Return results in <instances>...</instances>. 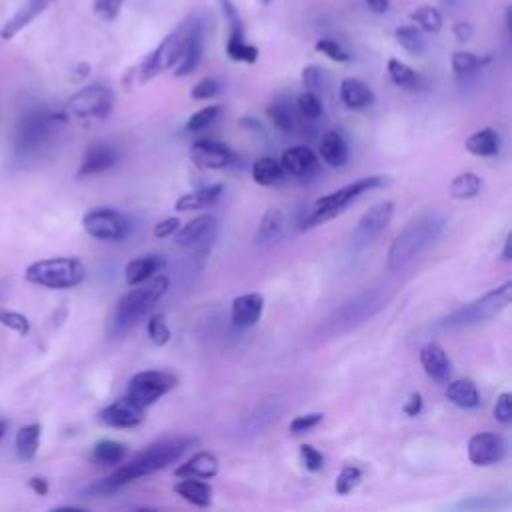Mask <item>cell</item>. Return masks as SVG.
Instances as JSON below:
<instances>
[{
  "instance_id": "ac0fdd59",
  "label": "cell",
  "mask_w": 512,
  "mask_h": 512,
  "mask_svg": "<svg viewBox=\"0 0 512 512\" xmlns=\"http://www.w3.org/2000/svg\"><path fill=\"white\" fill-rule=\"evenodd\" d=\"M218 232V220L212 214H204L198 218H192L182 228H178L174 234V244L182 248H194L204 242L214 240Z\"/></svg>"
},
{
  "instance_id": "f35d334b",
  "label": "cell",
  "mask_w": 512,
  "mask_h": 512,
  "mask_svg": "<svg viewBox=\"0 0 512 512\" xmlns=\"http://www.w3.org/2000/svg\"><path fill=\"white\" fill-rule=\"evenodd\" d=\"M268 116L274 124V128H278L280 132H292L294 128V114L290 110V104H286L284 100H278L274 104L268 106Z\"/></svg>"
},
{
  "instance_id": "ffe728a7",
  "label": "cell",
  "mask_w": 512,
  "mask_h": 512,
  "mask_svg": "<svg viewBox=\"0 0 512 512\" xmlns=\"http://www.w3.org/2000/svg\"><path fill=\"white\" fill-rule=\"evenodd\" d=\"M264 310V296L260 292H248L240 294L232 300L230 308V318L236 328H252Z\"/></svg>"
},
{
  "instance_id": "9f6ffc18",
  "label": "cell",
  "mask_w": 512,
  "mask_h": 512,
  "mask_svg": "<svg viewBox=\"0 0 512 512\" xmlns=\"http://www.w3.org/2000/svg\"><path fill=\"white\" fill-rule=\"evenodd\" d=\"M178 228H180L178 218H164L154 226V236L156 238H166V236H172Z\"/></svg>"
},
{
  "instance_id": "74e56055",
  "label": "cell",
  "mask_w": 512,
  "mask_h": 512,
  "mask_svg": "<svg viewBox=\"0 0 512 512\" xmlns=\"http://www.w3.org/2000/svg\"><path fill=\"white\" fill-rule=\"evenodd\" d=\"M218 8L228 24V42H244L246 40V32H244V22L240 18L238 8L234 6L232 0H216Z\"/></svg>"
},
{
  "instance_id": "d6a6232c",
  "label": "cell",
  "mask_w": 512,
  "mask_h": 512,
  "mask_svg": "<svg viewBox=\"0 0 512 512\" xmlns=\"http://www.w3.org/2000/svg\"><path fill=\"white\" fill-rule=\"evenodd\" d=\"M284 230V214L282 210L278 208H268L258 224V230H256V236L254 240L258 244H268V242H274Z\"/></svg>"
},
{
  "instance_id": "6f0895ef",
  "label": "cell",
  "mask_w": 512,
  "mask_h": 512,
  "mask_svg": "<svg viewBox=\"0 0 512 512\" xmlns=\"http://www.w3.org/2000/svg\"><path fill=\"white\" fill-rule=\"evenodd\" d=\"M402 410H404V414H408V416H418V414L422 412V394H420V392H412V394L408 396V400L404 402Z\"/></svg>"
},
{
  "instance_id": "8d00e7d4",
  "label": "cell",
  "mask_w": 512,
  "mask_h": 512,
  "mask_svg": "<svg viewBox=\"0 0 512 512\" xmlns=\"http://www.w3.org/2000/svg\"><path fill=\"white\" fill-rule=\"evenodd\" d=\"M394 38L412 56H422L426 52V40L418 26H400L394 32Z\"/></svg>"
},
{
  "instance_id": "f546056e",
  "label": "cell",
  "mask_w": 512,
  "mask_h": 512,
  "mask_svg": "<svg viewBox=\"0 0 512 512\" xmlns=\"http://www.w3.org/2000/svg\"><path fill=\"white\" fill-rule=\"evenodd\" d=\"M174 492L178 496H182L186 502H190V504H194L198 508H206L212 502V488L206 482L196 480L192 476L182 478L180 482H176L174 484Z\"/></svg>"
},
{
  "instance_id": "60d3db41",
  "label": "cell",
  "mask_w": 512,
  "mask_h": 512,
  "mask_svg": "<svg viewBox=\"0 0 512 512\" xmlns=\"http://www.w3.org/2000/svg\"><path fill=\"white\" fill-rule=\"evenodd\" d=\"M220 110H222V106H220V104H212V106H204V108H200L198 112H194V114L186 120L184 130H186V132H198V130L208 128V126L218 118Z\"/></svg>"
},
{
  "instance_id": "94428289",
  "label": "cell",
  "mask_w": 512,
  "mask_h": 512,
  "mask_svg": "<svg viewBox=\"0 0 512 512\" xmlns=\"http://www.w3.org/2000/svg\"><path fill=\"white\" fill-rule=\"evenodd\" d=\"M30 486L36 494H46L48 492V482L44 478H32L30 480Z\"/></svg>"
},
{
  "instance_id": "1f68e13d",
  "label": "cell",
  "mask_w": 512,
  "mask_h": 512,
  "mask_svg": "<svg viewBox=\"0 0 512 512\" xmlns=\"http://www.w3.org/2000/svg\"><path fill=\"white\" fill-rule=\"evenodd\" d=\"M286 178L284 168L272 156H262L252 164V180L260 186H276Z\"/></svg>"
},
{
  "instance_id": "52a82bcc",
  "label": "cell",
  "mask_w": 512,
  "mask_h": 512,
  "mask_svg": "<svg viewBox=\"0 0 512 512\" xmlns=\"http://www.w3.org/2000/svg\"><path fill=\"white\" fill-rule=\"evenodd\" d=\"M86 276V268L78 258L72 256H56L32 262L24 278L32 284L52 288V290H68L78 286Z\"/></svg>"
},
{
  "instance_id": "7c38bea8",
  "label": "cell",
  "mask_w": 512,
  "mask_h": 512,
  "mask_svg": "<svg viewBox=\"0 0 512 512\" xmlns=\"http://www.w3.org/2000/svg\"><path fill=\"white\" fill-rule=\"evenodd\" d=\"M394 216V202L392 200H382L378 204H374L372 208H368L362 218L358 220L356 228L352 230V246L354 248H362L366 244H370L380 232L386 230V226L390 224Z\"/></svg>"
},
{
  "instance_id": "4316f807",
  "label": "cell",
  "mask_w": 512,
  "mask_h": 512,
  "mask_svg": "<svg viewBox=\"0 0 512 512\" xmlns=\"http://www.w3.org/2000/svg\"><path fill=\"white\" fill-rule=\"evenodd\" d=\"M386 70H388L390 80H392L396 86L404 88V90L420 92V90L426 88V78H424L420 72H416L412 66L404 64V62L398 60V58H390L388 64H386Z\"/></svg>"
},
{
  "instance_id": "484cf974",
  "label": "cell",
  "mask_w": 512,
  "mask_h": 512,
  "mask_svg": "<svg viewBox=\"0 0 512 512\" xmlns=\"http://www.w3.org/2000/svg\"><path fill=\"white\" fill-rule=\"evenodd\" d=\"M340 100L350 110H364L372 106L374 92L368 84L358 78H344L340 82Z\"/></svg>"
},
{
  "instance_id": "f6af8a7d",
  "label": "cell",
  "mask_w": 512,
  "mask_h": 512,
  "mask_svg": "<svg viewBox=\"0 0 512 512\" xmlns=\"http://www.w3.org/2000/svg\"><path fill=\"white\" fill-rule=\"evenodd\" d=\"M146 332H148V338L152 340V344H156V346L168 344L170 328L166 324V316L164 314H152L146 322Z\"/></svg>"
},
{
  "instance_id": "7dc6e473",
  "label": "cell",
  "mask_w": 512,
  "mask_h": 512,
  "mask_svg": "<svg viewBox=\"0 0 512 512\" xmlns=\"http://www.w3.org/2000/svg\"><path fill=\"white\" fill-rule=\"evenodd\" d=\"M226 54L230 60L236 62H246V64H254L258 60V48L244 42H226Z\"/></svg>"
},
{
  "instance_id": "816d5d0a",
  "label": "cell",
  "mask_w": 512,
  "mask_h": 512,
  "mask_svg": "<svg viewBox=\"0 0 512 512\" xmlns=\"http://www.w3.org/2000/svg\"><path fill=\"white\" fill-rule=\"evenodd\" d=\"M300 458H302L304 468L310 470V472H320L324 468V456L312 444H302L300 446Z\"/></svg>"
},
{
  "instance_id": "6da1fadb",
  "label": "cell",
  "mask_w": 512,
  "mask_h": 512,
  "mask_svg": "<svg viewBox=\"0 0 512 512\" xmlns=\"http://www.w3.org/2000/svg\"><path fill=\"white\" fill-rule=\"evenodd\" d=\"M198 444L196 436H172V438H162L154 444H150L148 448H144L142 452L134 454L128 462H124L122 466H118L112 474H108L106 478L90 484L86 488L88 494L94 496H102V494H112L120 488H124L126 484L154 474L158 470L168 468L170 464L178 462L192 446Z\"/></svg>"
},
{
  "instance_id": "b9f144b4",
  "label": "cell",
  "mask_w": 512,
  "mask_h": 512,
  "mask_svg": "<svg viewBox=\"0 0 512 512\" xmlns=\"http://www.w3.org/2000/svg\"><path fill=\"white\" fill-rule=\"evenodd\" d=\"M360 482H362V470H360L358 466H354V464H346V466H342L340 474L336 476L334 490H336V494L346 496V494H350Z\"/></svg>"
},
{
  "instance_id": "f907efd6",
  "label": "cell",
  "mask_w": 512,
  "mask_h": 512,
  "mask_svg": "<svg viewBox=\"0 0 512 512\" xmlns=\"http://www.w3.org/2000/svg\"><path fill=\"white\" fill-rule=\"evenodd\" d=\"M122 4H124V0H94V2H92V10H94V14H96L100 20L112 22V20H116V16L120 14Z\"/></svg>"
},
{
  "instance_id": "4fadbf2b",
  "label": "cell",
  "mask_w": 512,
  "mask_h": 512,
  "mask_svg": "<svg viewBox=\"0 0 512 512\" xmlns=\"http://www.w3.org/2000/svg\"><path fill=\"white\" fill-rule=\"evenodd\" d=\"M506 456V440L496 432H478L468 440V460L474 466H492Z\"/></svg>"
},
{
  "instance_id": "6125c7cd",
  "label": "cell",
  "mask_w": 512,
  "mask_h": 512,
  "mask_svg": "<svg viewBox=\"0 0 512 512\" xmlns=\"http://www.w3.org/2000/svg\"><path fill=\"white\" fill-rule=\"evenodd\" d=\"M504 262L510 260V234L504 238V248H502V256H500Z\"/></svg>"
},
{
  "instance_id": "bcb514c9",
  "label": "cell",
  "mask_w": 512,
  "mask_h": 512,
  "mask_svg": "<svg viewBox=\"0 0 512 512\" xmlns=\"http://www.w3.org/2000/svg\"><path fill=\"white\" fill-rule=\"evenodd\" d=\"M316 50L322 52L324 56H328L330 60L340 62V64H346V62L352 60V54H350L338 40H334V38H320V40L316 42Z\"/></svg>"
},
{
  "instance_id": "83f0119b",
  "label": "cell",
  "mask_w": 512,
  "mask_h": 512,
  "mask_svg": "<svg viewBox=\"0 0 512 512\" xmlns=\"http://www.w3.org/2000/svg\"><path fill=\"white\" fill-rule=\"evenodd\" d=\"M218 474V460L212 452H196L190 460H186L184 464H180L176 468V476L178 478H212Z\"/></svg>"
},
{
  "instance_id": "7402d4cb",
  "label": "cell",
  "mask_w": 512,
  "mask_h": 512,
  "mask_svg": "<svg viewBox=\"0 0 512 512\" xmlns=\"http://www.w3.org/2000/svg\"><path fill=\"white\" fill-rule=\"evenodd\" d=\"M420 364L432 380H436L440 384L448 382L452 368H450V360L440 344H436V342L424 344L420 348Z\"/></svg>"
},
{
  "instance_id": "d590c367",
  "label": "cell",
  "mask_w": 512,
  "mask_h": 512,
  "mask_svg": "<svg viewBox=\"0 0 512 512\" xmlns=\"http://www.w3.org/2000/svg\"><path fill=\"white\" fill-rule=\"evenodd\" d=\"M126 452L128 448L118 440H100L92 448V460L104 466H112V464L124 462Z\"/></svg>"
},
{
  "instance_id": "44dd1931",
  "label": "cell",
  "mask_w": 512,
  "mask_h": 512,
  "mask_svg": "<svg viewBox=\"0 0 512 512\" xmlns=\"http://www.w3.org/2000/svg\"><path fill=\"white\" fill-rule=\"evenodd\" d=\"M278 162L284 168L286 176L290 174L294 178H306V176L314 174L318 168V156L308 146L286 148Z\"/></svg>"
},
{
  "instance_id": "681fc988",
  "label": "cell",
  "mask_w": 512,
  "mask_h": 512,
  "mask_svg": "<svg viewBox=\"0 0 512 512\" xmlns=\"http://www.w3.org/2000/svg\"><path fill=\"white\" fill-rule=\"evenodd\" d=\"M324 414L322 412H310V414H300L296 418H292L288 430L290 434H304V432H310L312 428H316L320 422H322Z\"/></svg>"
},
{
  "instance_id": "11a10c76",
  "label": "cell",
  "mask_w": 512,
  "mask_h": 512,
  "mask_svg": "<svg viewBox=\"0 0 512 512\" xmlns=\"http://www.w3.org/2000/svg\"><path fill=\"white\" fill-rule=\"evenodd\" d=\"M494 418H496L500 424H510V422H512V394H510V392H502V394L496 398V404H494Z\"/></svg>"
},
{
  "instance_id": "f1b7e54d",
  "label": "cell",
  "mask_w": 512,
  "mask_h": 512,
  "mask_svg": "<svg viewBox=\"0 0 512 512\" xmlns=\"http://www.w3.org/2000/svg\"><path fill=\"white\" fill-rule=\"evenodd\" d=\"M320 158L328 164V166H334V168H340L348 162V144L346 140L342 138L340 132H326L320 140Z\"/></svg>"
},
{
  "instance_id": "3957f363",
  "label": "cell",
  "mask_w": 512,
  "mask_h": 512,
  "mask_svg": "<svg viewBox=\"0 0 512 512\" xmlns=\"http://www.w3.org/2000/svg\"><path fill=\"white\" fill-rule=\"evenodd\" d=\"M170 280L166 276H152L146 282L132 286L126 294H122L108 316V334L122 336L132 330L168 292Z\"/></svg>"
},
{
  "instance_id": "2e32d148",
  "label": "cell",
  "mask_w": 512,
  "mask_h": 512,
  "mask_svg": "<svg viewBox=\"0 0 512 512\" xmlns=\"http://www.w3.org/2000/svg\"><path fill=\"white\" fill-rule=\"evenodd\" d=\"M118 162V150L108 142H92L76 170V178H88L110 170Z\"/></svg>"
},
{
  "instance_id": "91938a15",
  "label": "cell",
  "mask_w": 512,
  "mask_h": 512,
  "mask_svg": "<svg viewBox=\"0 0 512 512\" xmlns=\"http://www.w3.org/2000/svg\"><path fill=\"white\" fill-rule=\"evenodd\" d=\"M364 4L374 12V14H386L390 8V0H364Z\"/></svg>"
},
{
  "instance_id": "5b68a950",
  "label": "cell",
  "mask_w": 512,
  "mask_h": 512,
  "mask_svg": "<svg viewBox=\"0 0 512 512\" xmlns=\"http://www.w3.org/2000/svg\"><path fill=\"white\" fill-rule=\"evenodd\" d=\"M388 180L386 176L382 174H372V176H366V178H360L356 182H350L330 194H324L320 196L312 206L310 210L304 214L302 218V224L300 228L302 230H308V228H314V226H320L332 218H336L338 214H342L346 210V206L354 200H358L362 194L374 190V188H380L384 186Z\"/></svg>"
},
{
  "instance_id": "db71d44e",
  "label": "cell",
  "mask_w": 512,
  "mask_h": 512,
  "mask_svg": "<svg viewBox=\"0 0 512 512\" xmlns=\"http://www.w3.org/2000/svg\"><path fill=\"white\" fill-rule=\"evenodd\" d=\"M324 78H326V74H324V70L318 68V66H306V68L302 70V84H304V88L310 90V92L322 90Z\"/></svg>"
},
{
  "instance_id": "836d02e7",
  "label": "cell",
  "mask_w": 512,
  "mask_h": 512,
  "mask_svg": "<svg viewBox=\"0 0 512 512\" xmlns=\"http://www.w3.org/2000/svg\"><path fill=\"white\" fill-rule=\"evenodd\" d=\"M40 432H42V428L36 422L34 424H26V426H22L18 430L14 444H16V452H18L20 460L28 462V460H32L36 456L38 446H40Z\"/></svg>"
},
{
  "instance_id": "9c48e42d",
  "label": "cell",
  "mask_w": 512,
  "mask_h": 512,
  "mask_svg": "<svg viewBox=\"0 0 512 512\" xmlns=\"http://www.w3.org/2000/svg\"><path fill=\"white\" fill-rule=\"evenodd\" d=\"M114 94L104 84H90L78 90L66 104V112L78 120H102L112 112Z\"/></svg>"
},
{
  "instance_id": "8992f818",
  "label": "cell",
  "mask_w": 512,
  "mask_h": 512,
  "mask_svg": "<svg viewBox=\"0 0 512 512\" xmlns=\"http://www.w3.org/2000/svg\"><path fill=\"white\" fill-rule=\"evenodd\" d=\"M510 298H512V282H504L502 286L492 288L484 296L450 312L446 318L440 320V326L442 328H466V326H476V324L488 322L510 304Z\"/></svg>"
},
{
  "instance_id": "03108f58",
  "label": "cell",
  "mask_w": 512,
  "mask_h": 512,
  "mask_svg": "<svg viewBox=\"0 0 512 512\" xmlns=\"http://www.w3.org/2000/svg\"><path fill=\"white\" fill-rule=\"evenodd\" d=\"M272 0H258V4H262V6H268Z\"/></svg>"
},
{
  "instance_id": "5bb4252c",
  "label": "cell",
  "mask_w": 512,
  "mask_h": 512,
  "mask_svg": "<svg viewBox=\"0 0 512 512\" xmlns=\"http://www.w3.org/2000/svg\"><path fill=\"white\" fill-rule=\"evenodd\" d=\"M190 160L202 170H222L234 162V152L224 142L202 138L192 144Z\"/></svg>"
},
{
  "instance_id": "30bf717a",
  "label": "cell",
  "mask_w": 512,
  "mask_h": 512,
  "mask_svg": "<svg viewBox=\"0 0 512 512\" xmlns=\"http://www.w3.org/2000/svg\"><path fill=\"white\" fill-rule=\"evenodd\" d=\"M178 378L168 370H144L130 378L126 396H130L142 408L152 406L172 388H176Z\"/></svg>"
},
{
  "instance_id": "4dcf8cb0",
  "label": "cell",
  "mask_w": 512,
  "mask_h": 512,
  "mask_svg": "<svg viewBox=\"0 0 512 512\" xmlns=\"http://www.w3.org/2000/svg\"><path fill=\"white\" fill-rule=\"evenodd\" d=\"M464 146L474 156H496L500 152V136L494 128H482L470 134Z\"/></svg>"
},
{
  "instance_id": "8fae6325",
  "label": "cell",
  "mask_w": 512,
  "mask_h": 512,
  "mask_svg": "<svg viewBox=\"0 0 512 512\" xmlns=\"http://www.w3.org/2000/svg\"><path fill=\"white\" fill-rule=\"evenodd\" d=\"M82 228L88 236L104 242H118L128 234V220L114 208H92L82 216Z\"/></svg>"
},
{
  "instance_id": "ba28073f",
  "label": "cell",
  "mask_w": 512,
  "mask_h": 512,
  "mask_svg": "<svg viewBox=\"0 0 512 512\" xmlns=\"http://www.w3.org/2000/svg\"><path fill=\"white\" fill-rule=\"evenodd\" d=\"M192 20L194 16H188L186 20H182L146 58L144 62L140 64L138 68V80L140 82H148L152 80L154 76L170 70L176 66V62L180 60L182 52H184V46H186V40L190 36V30H192Z\"/></svg>"
},
{
  "instance_id": "cb8c5ba5",
  "label": "cell",
  "mask_w": 512,
  "mask_h": 512,
  "mask_svg": "<svg viewBox=\"0 0 512 512\" xmlns=\"http://www.w3.org/2000/svg\"><path fill=\"white\" fill-rule=\"evenodd\" d=\"M166 266V260L158 254H146L130 260L124 268V280L128 286H136L140 282H146L156 272H160Z\"/></svg>"
},
{
  "instance_id": "680465c9",
  "label": "cell",
  "mask_w": 512,
  "mask_h": 512,
  "mask_svg": "<svg viewBox=\"0 0 512 512\" xmlns=\"http://www.w3.org/2000/svg\"><path fill=\"white\" fill-rule=\"evenodd\" d=\"M452 32H454V36H456L460 42H468V40L472 38V34H474V28H472L468 22H456L454 28H452Z\"/></svg>"
},
{
  "instance_id": "e7e4bbea",
  "label": "cell",
  "mask_w": 512,
  "mask_h": 512,
  "mask_svg": "<svg viewBox=\"0 0 512 512\" xmlns=\"http://www.w3.org/2000/svg\"><path fill=\"white\" fill-rule=\"evenodd\" d=\"M442 2H444L446 6H452V8H454V6H458L462 0H442Z\"/></svg>"
},
{
  "instance_id": "f5cc1de1",
  "label": "cell",
  "mask_w": 512,
  "mask_h": 512,
  "mask_svg": "<svg viewBox=\"0 0 512 512\" xmlns=\"http://www.w3.org/2000/svg\"><path fill=\"white\" fill-rule=\"evenodd\" d=\"M222 84L216 80V78H202L190 92V96L194 100H208V98H214L218 92H220Z\"/></svg>"
},
{
  "instance_id": "7a4b0ae2",
  "label": "cell",
  "mask_w": 512,
  "mask_h": 512,
  "mask_svg": "<svg viewBox=\"0 0 512 512\" xmlns=\"http://www.w3.org/2000/svg\"><path fill=\"white\" fill-rule=\"evenodd\" d=\"M66 114L54 112L44 104L26 106L14 126V154L20 160L40 156L56 138Z\"/></svg>"
},
{
  "instance_id": "d6986e66",
  "label": "cell",
  "mask_w": 512,
  "mask_h": 512,
  "mask_svg": "<svg viewBox=\"0 0 512 512\" xmlns=\"http://www.w3.org/2000/svg\"><path fill=\"white\" fill-rule=\"evenodd\" d=\"M54 0H24L16 12L2 24L0 38L12 40L18 32H22L26 26H30Z\"/></svg>"
},
{
  "instance_id": "e575fe53",
  "label": "cell",
  "mask_w": 512,
  "mask_h": 512,
  "mask_svg": "<svg viewBox=\"0 0 512 512\" xmlns=\"http://www.w3.org/2000/svg\"><path fill=\"white\" fill-rule=\"evenodd\" d=\"M482 190V178L476 172H462L452 178L448 186V194L456 200H468L478 196Z\"/></svg>"
},
{
  "instance_id": "d4e9b609",
  "label": "cell",
  "mask_w": 512,
  "mask_h": 512,
  "mask_svg": "<svg viewBox=\"0 0 512 512\" xmlns=\"http://www.w3.org/2000/svg\"><path fill=\"white\" fill-rule=\"evenodd\" d=\"M446 398L464 410H474L482 404L480 400V392L476 388V384L470 378H456V380H448L446 382V390H444Z\"/></svg>"
},
{
  "instance_id": "e0dca14e",
  "label": "cell",
  "mask_w": 512,
  "mask_h": 512,
  "mask_svg": "<svg viewBox=\"0 0 512 512\" xmlns=\"http://www.w3.org/2000/svg\"><path fill=\"white\" fill-rule=\"evenodd\" d=\"M100 420L112 428H132L144 420V408L130 396H122L100 410Z\"/></svg>"
},
{
  "instance_id": "ee69618b",
  "label": "cell",
  "mask_w": 512,
  "mask_h": 512,
  "mask_svg": "<svg viewBox=\"0 0 512 512\" xmlns=\"http://www.w3.org/2000/svg\"><path fill=\"white\" fill-rule=\"evenodd\" d=\"M296 108H298L300 116L306 118V120H318V118L322 116V112H324L322 100L318 98L316 92H310V90L302 92V94L296 98Z\"/></svg>"
},
{
  "instance_id": "be15d7a7",
  "label": "cell",
  "mask_w": 512,
  "mask_h": 512,
  "mask_svg": "<svg viewBox=\"0 0 512 512\" xmlns=\"http://www.w3.org/2000/svg\"><path fill=\"white\" fill-rule=\"evenodd\" d=\"M6 428H8V422H6L4 418H0V440H2L4 434H6Z\"/></svg>"
},
{
  "instance_id": "277c9868",
  "label": "cell",
  "mask_w": 512,
  "mask_h": 512,
  "mask_svg": "<svg viewBox=\"0 0 512 512\" xmlns=\"http://www.w3.org/2000/svg\"><path fill=\"white\" fill-rule=\"evenodd\" d=\"M444 216L436 210L412 218L392 240L388 248V268L398 270L422 254L444 230Z\"/></svg>"
},
{
  "instance_id": "7bdbcfd3",
  "label": "cell",
  "mask_w": 512,
  "mask_h": 512,
  "mask_svg": "<svg viewBox=\"0 0 512 512\" xmlns=\"http://www.w3.org/2000/svg\"><path fill=\"white\" fill-rule=\"evenodd\" d=\"M484 62H488V58H478L476 54L472 52H464V50H458L452 54V70L458 74V76H468L472 72H476Z\"/></svg>"
},
{
  "instance_id": "9a60e30c",
  "label": "cell",
  "mask_w": 512,
  "mask_h": 512,
  "mask_svg": "<svg viewBox=\"0 0 512 512\" xmlns=\"http://www.w3.org/2000/svg\"><path fill=\"white\" fill-rule=\"evenodd\" d=\"M192 30L190 36L186 40L184 52L180 56V60L174 66V74L176 76H186L190 72H194L202 60L204 54V36H206V20L202 14H192Z\"/></svg>"
},
{
  "instance_id": "ab89813d",
  "label": "cell",
  "mask_w": 512,
  "mask_h": 512,
  "mask_svg": "<svg viewBox=\"0 0 512 512\" xmlns=\"http://www.w3.org/2000/svg\"><path fill=\"white\" fill-rule=\"evenodd\" d=\"M410 18L418 24V28L420 30H424V32H438L440 28H442V14L436 10V8H432V6H420V8H416L412 14H410Z\"/></svg>"
},
{
  "instance_id": "c3c4849f",
  "label": "cell",
  "mask_w": 512,
  "mask_h": 512,
  "mask_svg": "<svg viewBox=\"0 0 512 512\" xmlns=\"http://www.w3.org/2000/svg\"><path fill=\"white\" fill-rule=\"evenodd\" d=\"M0 324L10 328V330H14V332H18L20 336H26L30 332V320L24 314L16 312V310L2 308L0 310Z\"/></svg>"
},
{
  "instance_id": "603a6c76",
  "label": "cell",
  "mask_w": 512,
  "mask_h": 512,
  "mask_svg": "<svg viewBox=\"0 0 512 512\" xmlns=\"http://www.w3.org/2000/svg\"><path fill=\"white\" fill-rule=\"evenodd\" d=\"M224 194V184L216 182V184H208L204 188H198V190H192V192H186L182 194L174 208L180 210V212H186V210H202V208H210L214 206L220 196Z\"/></svg>"
}]
</instances>
